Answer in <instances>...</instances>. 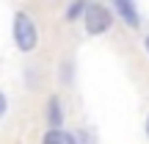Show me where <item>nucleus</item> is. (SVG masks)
I'll return each instance as SVG.
<instances>
[{
	"instance_id": "nucleus-1",
	"label": "nucleus",
	"mask_w": 149,
	"mask_h": 144,
	"mask_svg": "<svg viewBox=\"0 0 149 144\" xmlns=\"http://www.w3.org/2000/svg\"><path fill=\"white\" fill-rule=\"evenodd\" d=\"M11 39H14V47L19 50L22 55H31L39 50V42H42V33H39V25L28 11H14L11 17Z\"/></svg>"
},
{
	"instance_id": "nucleus-2",
	"label": "nucleus",
	"mask_w": 149,
	"mask_h": 144,
	"mask_svg": "<svg viewBox=\"0 0 149 144\" xmlns=\"http://www.w3.org/2000/svg\"><path fill=\"white\" fill-rule=\"evenodd\" d=\"M113 22H116V14H113L111 6L88 0V6L83 11V31L88 36H105V33H111Z\"/></svg>"
},
{
	"instance_id": "nucleus-3",
	"label": "nucleus",
	"mask_w": 149,
	"mask_h": 144,
	"mask_svg": "<svg viewBox=\"0 0 149 144\" xmlns=\"http://www.w3.org/2000/svg\"><path fill=\"white\" fill-rule=\"evenodd\" d=\"M111 8L127 28H138L141 25V14H138L135 0H111Z\"/></svg>"
},
{
	"instance_id": "nucleus-4",
	"label": "nucleus",
	"mask_w": 149,
	"mask_h": 144,
	"mask_svg": "<svg viewBox=\"0 0 149 144\" xmlns=\"http://www.w3.org/2000/svg\"><path fill=\"white\" fill-rule=\"evenodd\" d=\"M64 119H66L64 103H61L58 94H53L47 100V125H50V128H64Z\"/></svg>"
},
{
	"instance_id": "nucleus-5",
	"label": "nucleus",
	"mask_w": 149,
	"mask_h": 144,
	"mask_svg": "<svg viewBox=\"0 0 149 144\" xmlns=\"http://www.w3.org/2000/svg\"><path fill=\"white\" fill-rule=\"evenodd\" d=\"M86 6H88V0H72V3L66 6L64 17H66L69 22H77V20H83V11H86Z\"/></svg>"
},
{
	"instance_id": "nucleus-6",
	"label": "nucleus",
	"mask_w": 149,
	"mask_h": 144,
	"mask_svg": "<svg viewBox=\"0 0 149 144\" xmlns=\"http://www.w3.org/2000/svg\"><path fill=\"white\" fill-rule=\"evenodd\" d=\"M42 144H66V130L64 128H50L42 136Z\"/></svg>"
},
{
	"instance_id": "nucleus-7",
	"label": "nucleus",
	"mask_w": 149,
	"mask_h": 144,
	"mask_svg": "<svg viewBox=\"0 0 149 144\" xmlns=\"http://www.w3.org/2000/svg\"><path fill=\"white\" fill-rule=\"evenodd\" d=\"M6 114H8V97H6V91L0 89V122L6 119Z\"/></svg>"
},
{
	"instance_id": "nucleus-8",
	"label": "nucleus",
	"mask_w": 149,
	"mask_h": 144,
	"mask_svg": "<svg viewBox=\"0 0 149 144\" xmlns=\"http://www.w3.org/2000/svg\"><path fill=\"white\" fill-rule=\"evenodd\" d=\"M66 144H80V139L74 133H66Z\"/></svg>"
},
{
	"instance_id": "nucleus-9",
	"label": "nucleus",
	"mask_w": 149,
	"mask_h": 144,
	"mask_svg": "<svg viewBox=\"0 0 149 144\" xmlns=\"http://www.w3.org/2000/svg\"><path fill=\"white\" fill-rule=\"evenodd\" d=\"M144 50H146V55H149V33L144 36Z\"/></svg>"
},
{
	"instance_id": "nucleus-10",
	"label": "nucleus",
	"mask_w": 149,
	"mask_h": 144,
	"mask_svg": "<svg viewBox=\"0 0 149 144\" xmlns=\"http://www.w3.org/2000/svg\"><path fill=\"white\" fill-rule=\"evenodd\" d=\"M144 130H146V139H149V114H146V122H144Z\"/></svg>"
},
{
	"instance_id": "nucleus-11",
	"label": "nucleus",
	"mask_w": 149,
	"mask_h": 144,
	"mask_svg": "<svg viewBox=\"0 0 149 144\" xmlns=\"http://www.w3.org/2000/svg\"><path fill=\"white\" fill-rule=\"evenodd\" d=\"M55 3H66V0H55Z\"/></svg>"
}]
</instances>
